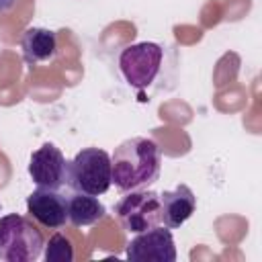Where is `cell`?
Returning <instances> with one entry per match:
<instances>
[{
    "instance_id": "52a82bcc",
    "label": "cell",
    "mask_w": 262,
    "mask_h": 262,
    "mask_svg": "<svg viewBox=\"0 0 262 262\" xmlns=\"http://www.w3.org/2000/svg\"><path fill=\"white\" fill-rule=\"evenodd\" d=\"M29 176L41 188L59 190L68 184V162L59 147L53 143H43L39 149L31 154L29 160Z\"/></svg>"
},
{
    "instance_id": "4fadbf2b",
    "label": "cell",
    "mask_w": 262,
    "mask_h": 262,
    "mask_svg": "<svg viewBox=\"0 0 262 262\" xmlns=\"http://www.w3.org/2000/svg\"><path fill=\"white\" fill-rule=\"evenodd\" d=\"M14 2H16V0H0V12L10 10V8L14 6Z\"/></svg>"
},
{
    "instance_id": "9c48e42d",
    "label": "cell",
    "mask_w": 262,
    "mask_h": 262,
    "mask_svg": "<svg viewBox=\"0 0 262 262\" xmlns=\"http://www.w3.org/2000/svg\"><path fill=\"white\" fill-rule=\"evenodd\" d=\"M196 211V196L186 184H178L174 190L160 192V223L168 229L184 225Z\"/></svg>"
},
{
    "instance_id": "277c9868",
    "label": "cell",
    "mask_w": 262,
    "mask_h": 262,
    "mask_svg": "<svg viewBox=\"0 0 262 262\" xmlns=\"http://www.w3.org/2000/svg\"><path fill=\"white\" fill-rule=\"evenodd\" d=\"M164 49L154 41H141L127 45L119 53V70L131 88L145 90L162 68Z\"/></svg>"
},
{
    "instance_id": "ba28073f",
    "label": "cell",
    "mask_w": 262,
    "mask_h": 262,
    "mask_svg": "<svg viewBox=\"0 0 262 262\" xmlns=\"http://www.w3.org/2000/svg\"><path fill=\"white\" fill-rule=\"evenodd\" d=\"M27 211L37 223L49 229H59L68 223V199L53 188L37 186L27 196Z\"/></svg>"
},
{
    "instance_id": "3957f363",
    "label": "cell",
    "mask_w": 262,
    "mask_h": 262,
    "mask_svg": "<svg viewBox=\"0 0 262 262\" xmlns=\"http://www.w3.org/2000/svg\"><path fill=\"white\" fill-rule=\"evenodd\" d=\"M113 184L111 156L98 147H84L68 162V186L76 192L104 194Z\"/></svg>"
},
{
    "instance_id": "7c38bea8",
    "label": "cell",
    "mask_w": 262,
    "mask_h": 262,
    "mask_svg": "<svg viewBox=\"0 0 262 262\" xmlns=\"http://www.w3.org/2000/svg\"><path fill=\"white\" fill-rule=\"evenodd\" d=\"M45 250V260L47 262H72L74 260V246L70 237L63 233H53L49 242L43 246Z\"/></svg>"
},
{
    "instance_id": "7a4b0ae2",
    "label": "cell",
    "mask_w": 262,
    "mask_h": 262,
    "mask_svg": "<svg viewBox=\"0 0 262 262\" xmlns=\"http://www.w3.org/2000/svg\"><path fill=\"white\" fill-rule=\"evenodd\" d=\"M45 246L41 229L25 215L10 213L0 217V260L35 262Z\"/></svg>"
},
{
    "instance_id": "30bf717a",
    "label": "cell",
    "mask_w": 262,
    "mask_h": 262,
    "mask_svg": "<svg viewBox=\"0 0 262 262\" xmlns=\"http://www.w3.org/2000/svg\"><path fill=\"white\" fill-rule=\"evenodd\" d=\"M20 49L27 63L37 66L49 61L57 53V37L53 31L43 27H31L20 37Z\"/></svg>"
},
{
    "instance_id": "8992f818",
    "label": "cell",
    "mask_w": 262,
    "mask_h": 262,
    "mask_svg": "<svg viewBox=\"0 0 262 262\" xmlns=\"http://www.w3.org/2000/svg\"><path fill=\"white\" fill-rule=\"evenodd\" d=\"M125 256L133 262H174L176 246L172 231L166 225H156L139 231L127 244Z\"/></svg>"
},
{
    "instance_id": "5b68a950",
    "label": "cell",
    "mask_w": 262,
    "mask_h": 262,
    "mask_svg": "<svg viewBox=\"0 0 262 262\" xmlns=\"http://www.w3.org/2000/svg\"><path fill=\"white\" fill-rule=\"evenodd\" d=\"M115 215L121 227L129 233H139L160 225V192L156 190H129L115 205Z\"/></svg>"
},
{
    "instance_id": "6da1fadb",
    "label": "cell",
    "mask_w": 262,
    "mask_h": 262,
    "mask_svg": "<svg viewBox=\"0 0 262 262\" xmlns=\"http://www.w3.org/2000/svg\"><path fill=\"white\" fill-rule=\"evenodd\" d=\"M113 184L121 192L149 186L162 170V151L149 137H129L121 141L111 156Z\"/></svg>"
},
{
    "instance_id": "8fae6325",
    "label": "cell",
    "mask_w": 262,
    "mask_h": 262,
    "mask_svg": "<svg viewBox=\"0 0 262 262\" xmlns=\"http://www.w3.org/2000/svg\"><path fill=\"white\" fill-rule=\"evenodd\" d=\"M104 215H106V209L94 194L74 192L68 199V221L74 227L94 225L100 219H104Z\"/></svg>"
}]
</instances>
